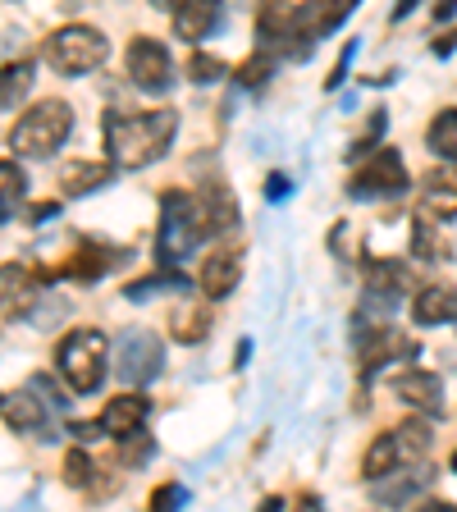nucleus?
Segmentation results:
<instances>
[{"mask_svg": "<svg viewBox=\"0 0 457 512\" xmlns=\"http://www.w3.org/2000/svg\"><path fill=\"white\" fill-rule=\"evenodd\" d=\"M238 224V206L234 197L215 183L202 192H179L170 188L160 197V234H156V261L165 270L179 266L188 252H197V243L220 238L224 229Z\"/></svg>", "mask_w": 457, "mask_h": 512, "instance_id": "f257e3e1", "label": "nucleus"}, {"mask_svg": "<svg viewBox=\"0 0 457 512\" xmlns=\"http://www.w3.org/2000/svg\"><path fill=\"white\" fill-rule=\"evenodd\" d=\"M174 133H179V110H110L101 119V138H106V160L115 170H147L170 151Z\"/></svg>", "mask_w": 457, "mask_h": 512, "instance_id": "f03ea898", "label": "nucleus"}, {"mask_svg": "<svg viewBox=\"0 0 457 512\" xmlns=\"http://www.w3.org/2000/svg\"><path fill=\"white\" fill-rule=\"evenodd\" d=\"M69 133H74V110H69V101L42 96L37 106H28L19 119H14L5 142H10V151L19 160H46L69 142Z\"/></svg>", "mask_w": 457, "mask_h": 512, "instance_id": "7ed1b4c3", "label": "nucleus"}, {"mask_svg": "<svg viewBox=\"0 0 457 512\" xmlns=\"http://www.w3.org/2000/svg\"><path fill=\"white\" fill-rule=\"evenodd\" d=\"M110 366V339L92 325H78L55 343V371L74 394H96Z\"/></svg>", "mask_w": 457, "mask_h": 512, "instance_id": "20e7f679", "label": "nucleus"}, {"mask_svg": "<svg viewBox=\"0 0 457 512\" xmlns=\"http://www.w3.org/2000/svg\"><path fill=\"white\" fill-rule=\"evenodd\" d=\"M110 55V42L106 32L92 28V23H64L46 37V64H51L55 74L64 78H83L92 69H101Z\"/></svg>", "mask_w": 457, "mask_h": 512, "instance_id": "39448f33", "label": "nucleus"}, {"mask_svg": "<svg viewBox=\"0 0 457 512\" xmlns=\"http://www.w3.org/2000/svg\"><path fill=\"white\" fill-rule=\"evenodd\" d=\"M165 371V343L151 330H124L110 343V375L124 384H151Z\"/></svg>", "mask_w": 457, "mask_h": 512, "instance_id": "423d86ee", "label": "nucleus"}, {"mask_svg": "<svg viewBox=\"0 0 457 512\" xmlns=\"http://www.w3.org/2000/svg\"><path fill=\"white\" fill-rule=\"evenodd\" d=\"M124 64H128V78H133L142 92H151V96L170 92L174 60H170V51H165V42H156V37H133Z\"/></svg>", "mask_w": 457, "mask_h": 512, "instance_id": "0eeeda50", "label": "nucleus"}, {"mask_svg": "<svg viewBox=\"0 0 457 512\" xmlns=\"http://www.w3.org/2000/svg\"><path fill=\"white\" fill-rule=\"evenodd\" d=\"M352 197H398L407 192V165L394 147H380L366 156V165L352 174Z\"/></svg>", "mask_w": 457, "mask_h": 512, "instance_id": "6e6552de", "label": "nucleus"}, {"mask_svg": "<svg viewBox=\"0 0 457 512\" xmlns=\"http://www.w3.org/2000/svg\"><path fill=\"white\" fill-rule=\"evenodd\" d=\"M37 293H42V275L23 261H5L0 266V320H19L37 307Z\"/></svg>", "mask_w": 457, "mask_h": 512, "instance_id": "1a4fd4ad", "label": "nucleus"}, {"mask_svg": "<svg viewBox=\"0 0 457 512\" xmlns=\"http://www.w3.org/2000/svg\"><path fill=\"white\" fill-rule=\"evenodd\" d=\"M238 279H243V247H215V252L202 261L197 284H202V293L211 302H220L238 288Z\"/></svg>", "mask_w": 457, "mask_h": 512, "instance_id": "9d476101", "label": "nucleus"}, {"mask_svg": "<svg viewBox=\"0 0 457 512\" xmlns=\"http://www.w3.org/2000/svg\"><path fill=\"white\" fill-rule=\"evenodd\" d=\"M0 421L10 430H19V435H42L51 426V407L42 403L37 389H14V394L0 398Z\"/></svg>", "mask_w": 457, "mask_h": 512, "instance_id": "9b49d317", "label": "nucleus"}, {"mask_svg": "<svg viewBox=\"0 0 457 512\" xmlns=\"http://www.w3.org/2000/svg\"><path fill=\"white\" fill-rule=\"evenodd\" d=\"M147 412H151V403L142 394H119V398H110V403L101 407L96 426L106 430V435H115V439H128V435H142Z\"/></svg>", "mask_w": 457, "mask_h": 512, "instance_id": "f8f14e48", "label": "nucleus"}, {"mask_svg": "<svg viewBox=\"0 0 457 512\" xmlns=\"http://www.w3.org/2000/svg\"><path fill=\"white\" fill-rule=\"evenodd\" d=\"M394 394L403 398L407 407H416V412H426V416L444 412V384H439L435 371H403L394 380Z\"/></svg>", "mask_w": 457, "mask_h": 512, "instance_id": "ddd939ff", "label": "nucleus"}, {"mask_svg": "<svg viewBox=\"0 0 457 512\" xmlns=\"http://www.w3.org/2000/svg\"><path fill=\"white\" fill-rule=\"evenodd\" d=\"M421 206L439 220H457V165H435L421 179Z\"/></svg>", "mask_w": 457, "mask_h": 512, "instance_id": "4468645a", "label": "nucleus"}, {"mask_svg": "<svg viewBox=\"0 0 457 512\" xmlns=\"http://www.w3.org/2000/svg\"><path fill=\"white\" fill-rule=\"evenodd\" d=\"M416 325H453L457 320V288L453 284H426L412 298Z\"/></svg>", "mask_w": 457, "mask_h": 512, "instance_id": "2eb2a0df", "label": "nucleus"}, {"mask_svg": "<svg viewBox=\"0 0 457 512\" xmlns=\"http://www.w3.org/2000/svg\"><path fill=\"white\" fill-rule=\"evenodd\" d=\"M412 352H416V343L403 339L398 330H371V334L362 339V371L375 375L380 366L398 362V357H412Z\"/></svg>", "mask_w": 457, "mask_h": 512, "instance_id": "dca6fc26", "label": "nucleus"}, {"mask_svg": "<svg viewBox=\"0 0 457 512\" xmlns=\"http://www.w3.org/2000/svg\"><path fill=\"white\" fill-rule=\"evenodd\" d=\"M352 5H357V0H334V5H325V0H307V5H302V42H316V37L334 32L352 14Z\"/></svg>", "mask_w": 457, "mask_h": 512, "instance_id": "f3484780", "label": "nucleus"}, {"mask_svg": "<svg viewBox=\"0 0 457 512\" xmlns=\"http://www.w3.org/2000/svg\"><path fill=\"white\" fill-rule=\"evenodd\" d=\"M398 467H403V444H398V435H394V430H389V435H375L371 444H366L362 476L380 485V480H384V476H394Z\"/></svg>", "mask_w": 457, "mask_h": 512, "instance_id": "a211bd4d", "label": "nucleus"}, {"mask_svg": "<svg viewBox=\"0 0 457 512\" xmlns=\"http://www.w3.org/2000/svg\"><path fill=\"white\" fill-rule=\"evenodd\" d=\"M106 179H110V160H83V156H74L60 170V192H64V197H83V192L101 188Z\"/></svg>", "mask_w": 457, "mask_h": 512, "instance_id": "6ab92c4d", "label": "nucleus"}, {"mask_svg": "<svg viewBox=\"0 0 457 512\" xmlns=\"http://www.w3.org/2000/svg\"><path fill=\"white\" fill-rule=\"evenodd\" d=\"M403 284H407V266H403V261H389V256L366 261V288H371V298H380L384 307L403 293Z\"/></svg>", "mask_w": 457, "mask_h": 512, "instance_id": "aec40b11", "label": "nucleus"}, {"mask_svg": "<svg viewBox=\"0 0 457 512\" xmlns=\"http://www.w3.org/2000/svg\"><path fill=\"white\" fill-rule=\"evenodd\" d=\"M215 23H220V5H211V0H188L174 10V32L183 42H202Z\"/></svg>", "mask_w": 457, "mask_h": 512, "instance_id": "412c9836", "label": "nucleus"}, {"mask_svg": "<svg viewBox=\"0 0 457 512\" xmlns=\"http://www.w3.org/2000/svg\"><path fill=\"white\" fill-rule=\"evenodd\" d=\"M115 256L119 252L115 247H106V243H83L74 256H69V266L64 270H69L74 279H101L110 266H115Z\"/></svg>", "mask_w": 457, "mask_h": 512, "instance_id": "4be33fe9", "label": "nucleus"}, {"mask_svg": "<svg viewBox=\"0 0 457 512\" xmlns=\"http://www.w3.org/2000/svg\"><path fill=\"white\" fill-rule=\"evenodd\" d=\"M426 142H430V151H435L444 165H457V106L439 110V115L430 119Z\"/></svg>", "mask_w": 457, "mask_h": 512, "instance_id": "5701e85b", "label": "nucleus"}, {"mask_svg": "<svg viewBox=\"0 0 457 512\" xmlns=\"http://www.w3.org/2000/svg\"><path fill=\"white\" fill-rule=\"evenodd\" d=\"M32 87V60H14V64H0V110L19 106L23 96Z\"/></svg>", "mask_w": 457, "mask_h": 512, "instance_id": "b1692460", "label": "nucleus"}, {"mask_svg": "<svg viewBox=\"0 0 457 512\" xmlns=\"http://www.w3.org/2000/svg\"><path fill=\"white\" fill-rule=\"evenodd\" d=\"M206 334H211V307H192V302L174 307V339L179 343H202Z\"/></svg>", "mask_w": 457, "mask_h": 512, "instance_id": "393cba45", "label": "nucleus"}, {"mask_svg": "<svg viewBox=\"0 0 457 512\" xmlns=\"http://www.w3.org/2000/svg\"><path fill=\"white\" fill-rule=\"evenodd\" d=\"M23 192H28V174L19 170V160H0V220L23 202Z\"/></svg>", "mask_w": 457, "mask_h": 512, "instance_id": "a878e982", "label": "nucleus"}, {"mask_svg": "<svg viewBox=\"0 0 457 512\" xmlns=\"http://www.w3.org/2000/svg\"><path fill=\"white\" fill-rule=\"evenodd\" d=\"M412 256H416V261H439V256H448V243L435 234V224H430V220H416L412 224Z\"/></svg>", "mask_w": 457, "mask_h": 512, "instance_id": "bb28decb", "label": "nucleus"}, {"mask_svg": "<svg viewBox=\"0 0 457 512\" xmlns=\"http://www.w3.org/2000/svg\"><path fill=\"white\" fill-rule=\"evenodd\" d=\"M430 485V471L421 467V471H412V476H403V485H394V490H389V485H375V499L384 503V508H403L407 499H412L416 490H426Z\"/></svg>", "mask_w": 457, "mask_h": 512, "instance_id": "cd10ccee", "label": "nucleus"}, {"mask_svg": "<svg viewBox=\"0 0 457 512\" xmlns=\"http://www.w3.org/2000/svg\"><path fill=\"white\" fill-rule=\"evenodd\" d=\"M270 74H275V55H270V51H256V55H247V60L238 64V83H243L247 92L266 87Z\"/></svg>", "mask_w": 457, "mask_h": 512, "instance_id": "c85d7f7f", "label": "nucleus"}, {"mask_svg": "<svg viewBox=\"0 0 457 512\" xmlns=\"http://www.w3.org/2000/svg\"><path fill=\"white\" fill-rule=\"evenodd\" d=\"M96 480V467H92V458H87V448H69L64 453V485L69 490H87Z\"/></svg>", "mask_w": 457, "mask_h": 512, "instance_id": "c756f323", "label": "nucleus"}, {"mask_svg": "<svg viewBox=\"0 0 457 512\" xmlns=\"http://www.w3.org/2000/svg\"><path fill=\"white\" fill-rule=\"evenodd\" d=\"M188 78L197 87L220 83V78H224V60H215V55H206V51H192L188 55Z\"/></svg>", "mask_w": 457, "mask_h": 512, "instance_id": "7c9ffc66", "label": "nucleus"}, {"mask_svg": "<svg viewBox=\"0 0 457 512\" xmlns=\"http://www.w3.org/2000/svg\"><path fill=\"white\" fill-rule=\"evenodd\" d=\"M183 503H188V490H183L179 480H165V485H156L147 499V512H179Z\"/></svg>", "mask_w": 457, "mask_h": 512, "instance_id": "2f4dec72", "label": "nucleus"}, {"mask_svg": "<svg viewBox=\"0 0 457 512\" xmlns=\"http://www.w3.org/2000/svg\"><path fill=\"white\" fill-rule=\"evenodd\" d=\"M151 453H156L151 435H128V439H119V462H124V467H147Z\"/></svg>", "mask_w": 457, "mask_h": 512, "instance_id": "473e14b6", "label": "nucleus"}, {"mask_svg": "<svg viewBox=\"0 0 457 512\" xmlns=\"http://www.w3.org/2000/svg\"><path fill=\"white\" fill-rule=\"evenodd\" d=\"M394 435H398V444H403V453H426V444H430L426 421H407V426H398Z\"/></svg>", "mask_w": 457, "mask_h": 512, "instance_id": "72a5a7b5", "label": "nucleus"}, {"mask_svg": "<svg viewBox=\"0 0 457 512\" xmlns=\"http://www.w3.org/2000/svg\"><path fill=\"white\" fill-rule=\"evenodd\" d=\"M348 60H352V42L343 46V55H339V64H334V74H330V83H325V87H339L343 83V74H348Z\"/></svg>", "mask_w": 457, "mask_h": 512, "instance_id": "f704fd0d", "label": "nucleus"}, {"mask_svg": "<svg viewBox=\"0 0 457 512\" xmlns=\"http://www.w3.org/2000/svg\"><path fill=\"white\" fill-rule=\"evenodd\" d=\"M284 192H288V179H284V174H270V179H266V197H270V202H279Z\"/></svg>", "mask_w": 457, "mask_h": 512, "instance_id": "c9c22d12", "label": "nucleus"}, {"mask_svg": "<svg viewBox=\"0 0 457 512\" xmlns=\"http://www.w3.org/2000/svg\"><path fill=\"white\" fill-rule=\"evenodd\" d=\"M293 512H325V508H320V499H316V494H302V499L293 503Z\"/></svg>", "mask_w": 457, "mask_h": 512, "instance_id": "e433bc0d", "label": "nucleus"}, {"mask_svg": "<svg viewBox=\"0 0 457 512\" xmlns=\"http://www.w3.org/2000/svg\"><path fill=\"white\" fill-rule=\"evenodd\" d=\"M416 512H457V503H444V499H435V503H421Z\"/></svg>", "mask_w": 457, "mask_h": 512, "instance_id": "4c0bfd02", "label": "nucleus"}, {"mask_svg": "<svg viewBox=\"0 0 457 512\" xmlns=\"http://www.w3.org/2000/svg\"><path fill=\"white\" fill-rule=\"evenodd\" d=\"M453 14H457V0H444V5H435V19H439V23L453 19Z\"/></svg>", "mask_w": 457, "mask_h": 512, "instance_id": "58836bf2", "label": "nucleus"}, {"mask_svg": "<svg viewBox=\"0 0 457 512\" xmlns=\"http://www.w3.org/2000/svg\"><path fill=\"white\" fill-rule=\"evenodd\" d=\"M256 512H284V499H279V494H270V499L261 503V508H256Z\"/></svg>", "mask_w": 457, "mask_h": 512, "instance_id": "ea45409f", "label": "nucleus"}, {"mask_svg": "<svg viewBox=\"0 0 457 512\" xmlns=\"http://www.w3.org/2000/svg\"><path fill=\"white\" fill-rule=\"evenodd\" d=\"M448 467H453V471H457V453H453V458H448Z\"/></svg>", "mask_w": 457, "mask_h": 512, "instance_id": "a19ab883", "label": "nucleus"}]
</instances>
